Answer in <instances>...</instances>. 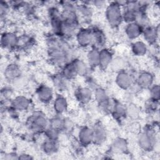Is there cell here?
Here are the masks:
<instances>
[{
    "label": "cell",
    "instance_id": "6da1fadb",
    "mask_svg": "<svg viewBox=\"0 0 160 160\" xmlns=\"http://www.w3.org/2000/svg\"><path fill=\"white\" fill-rule=\"evenodd\" d=\"M48 58L54 66L61 68L72 60V52L67 40L52 34L46 41Z\"/></svg>",
    "mask_w": 160,
    "mask_h": 160
},
{
    "label": "cell",
    "instance_id": "7a4b0ae2",
    "mask_svg": "<svg viewBox=\"0 0 160 160\" xmlns=\"http://www.w3.org/2000/svg\"><path fill=\"white\" fill-rule=\"evenodd\" d=\"M49 119L43 111L36 110L26 118L25 126L29 132L39 135L43 134L49 126Z\"/></svg>",
    "mask_w": 160,
    "mask_h": 160
},
{
    "label": "cell",
    "instance_id": "3957f363",
    "mask_svg": "<svg viewBox=\"0 0 160 160\" xmlns=\"http://www.w3.org/2000/svg\"><path fill=\"white\" fill-rule=\"evenodd\" d=\"M157 141L156 128L151 124L144 126L139 133L137 138V142L139 148L146 152H150L154 149Z\"/></svg>",
    "mask_w": 160,
    "mask_h": 160
},
{
    "label": "cell",
    "instance_id": "277c9868",
    "mask_svg": "<svg viewBox=\"0 0 160 160\" xmlns=\"http://www.w3.org/2000/svg\"><path fill=\"white\" fill-rule=\"evenodd\" d=\"M124 1L108 2L105 8V18L108 24L113 29L119 27L122 22V5Z\"/></svg>",
    "mask_w": 160,
    "mask_h": 160
},
{
    "label": "cell",
    "instance_id": "5b68a950",
    "mask_svg": "<svg viewBox=\"0 0 160 160\" xmlns=\"http://www.w3.org/2000/svg\"><path fill=\"white\" fill-rule=\"evenodd\" d=\"M94 99L99 109L104 112H109L112 102L106 91L102 87L98 86L93 89Z\"/></svg>",
    "mask_w": 160,
    "mask_h": 160
},
{
    "label": "cell",
    "instance_id": "8992f818",
    "mask_svg": "<svg viewBox=\"0 0 160 160\" xmlns=\"http://www.w3.org/2000/svg\"><path fill=\"white\" fill-rule=\"evenodd\" d=\"M76 44L82 49H89L92 46V34L90 27H80L74 36Z\"/></svg>",
    "mask_w": 160,
    "mask_h": 160
},
{
    "label": "cell",
    "instance_id": "52a82bcc",
    "mask_svg": "<svg viewBox=\"0 0 160 160\" xmlns=\"http://www.w3.org/2000/svg\"><path fill=\"white\" fill-rule=\"evenodd\" d=\"M54 91L52 87L46 84H41L36 89V98L42 104H51L55 97Z\"/></svg>",
    "mask_w": 160,
    "mask_h": 160
},
{
    "label": "cell",
    "instance_id": "ba28073f",
    "mask_svg": "<svg viewBox=\"0 0 160 160\" xmlns=\"http://www.w3.org/2000/svg\"><path fill=\"white\" fill-rule=\"evenodd\" d=\"M136 76L126 69L117 72L115 78L116 86L122 90H129L135 82Z\"/></svg>",
    "mask_w": 160,
    "mask_h": 160
},
{
    "label": "cell",
    "instance_id": "9c48e42d",
    "mask_svg": "<svg viewBox=\"0 0 160 160\" xmlns=\"http://www.w3.org/2000/svg\"><path fill=\"white\" fill-rule=\"evenodd\" d=\"M19 36L12 31H4L1 36V46L5 50L18 49Z\"/></svg>",
    "mask_w": 160,
    "mask_h": 160
},
{
    "label": "cell",
    "instance_id": "30bf717a",
    "mask_svg": "<svg viewBox=\"0 0 160 160\" xmlns=\"http://www.w3.org/2000/svg\"><path fill=\"white\" fill-rule=\"evenodd\" d=\"M74 98L81 104L86 105L94 99L93 90L88 86H79L74 91Z\"/></svg>",
    "mask_w": 160,
    "mask_h": 160
},
{
    "label": "cell",
    "instance_id": "8fae6325",
    "mask_svg": "<svg viewBox=\"0 0 160 160\" xmlns=\"http://www.w3.org/2000/svg\"><path fill=\"white\" fill-rule=\"evenodd\" d=\"M9 105L19 112L28 111L31 106V99L27 96L19 94L15 96L9 102Z\"/></svg>",
    "mask_w": 160,
    "mask_h": 160
},
{
    "label": "cell",
    "instance_id": "7c38bea8",
    "mask_svg": "<svg viewBox=\"0 0 160 160\" xmlns=\"http://www.w3.org/2000/svg\"><path fill=\"white\" fill-rule=\"evenodd\" d=\"M51 104L54 114L63 116L68 111V101L61 93L55 95V97Z\"/></svg>",
    "mask_w": 160,
    "mask_h": 160
},
{
    "label": "cell",
    "instance_id": "4fadbf2b",
    "mask_svg": "<svg viewBox=\"0 0 160 160\" xmlns=\"http://www.w3.org/2000/svg\"><path fill=\"white\" fill-rule=\"evenodd\" d=\"M91 128L92 131V144L96 146L102 145L108 138V132L106 128L99 122L94 124Z\"/></svg>",
    "mask_w": 160,
    "mask_h": 160
},
{
    "label": "cell",
    "instance_id": "5bb4252c",
    "mask_svg": "<svg viewBox=\"0 0 160 160\" xmlns=\"http://www.w3.org/2000/svg\"><path fill=\"white\" fill-rule=\"evenodd\" d=\"M135 82L141 90L148 89L154 84V75L149 71H142L137 74Z\"/></svg>",
    "mask_w": 160,
    "mask_h": 160
},
{
    "label": "cell",
    "instance_id": "9a60e30c",
    "mask_svg": "<svg viewBox=\"0 0 160 160\" xmlns=\"http://www.w3.org/2000/svg\"><path fill=\"white\" fill-rule=\"evenodd\" d=\"M4 76L7 81L12 84L22 76V69L17 63L11 62L4 68Z\"/></svg>",
    "mask_w": 160,
    "mask_h": 160
},
{
    "label": "cell",
    "instance_id": "2e32d148",
    "mask_svg": "<svg viewBox=\"0 0 160 160\" xmlns=\"http://www.w3.org/2000/svg\"><path fill=\"white\" fill-rule=\"evenodd\" d=\"M114 58V53L111 49L107 47L100 49L98 68L102 71L106 70L110 67Z\"/></svg>",
    "mask_w": 160,
    "mask_h": 160
},
{
    "label": "cell",
    "instance_id": "e0dca14e",
    "mask_svg": "<svg viewBox=\"0 0 160 160\" xmlns=\"http://www.w3.org/2000/svg\"><path fill=\"white\" fill-rule=\"evenodd\" d=\"M92 34V47L99 49L106 47L107 38L104 31L98 26L91 27Z\"/></svg>",
    "mask_w": 160,
    "mask_h": 160
},
{
    "label": "cell",
    "instance_id": "ac0fdd59",
    "mask_svg": "<svg viewBox=\"0 0 160 160\" xmlns=\"http://www.w3.org/2000/svg\"><path fill=\"white\" fill-rule=\"evenodd\" d=\"M109 112L116 121H122L127 118L126 105L119 101L114 100L112 102Z\"/></svg>",
    "mask_w": 160,
    "mask_h": 160
},
{
    "label": "cell",
    "instance_id": "d6986e66",
    "mask_svg": "<svg viewBox=\"0 0 160 160\" xmlns=\"http://www.w3.org/2000/svg\"><path fill=\"white\" fill-rule=\"evenodd\" d=\"M76 139L84 147L86 148L92 144V128L84 126L80 128L78 132Z\"/></svg>",
    "mask_w": 160,
    "mask_h": 160
},
{
    "label": "cell",
    "instance_id": "ffe728a7",
    "mask_svg": "<svg viewBox=\"0 0 160 160\" xmlns=\"http://www.w3.org/2000/svg\"><path fill=\"white\" fill-rule=\"evenodd\" d=\"M142 36L146 44L155 45L159 38V28L158 26L149 25L143 29Z\"/></svg>",
    "mask_w": 160,
    "mask_h": 160
},
{
    "label": "cell",
    "instance_id": "44dd1931",
    "mask_svg": "<svg viewBox=\"0 0 160 160\" xmlns=\"http://www.w3.org/2000/svg\"><path fill=\"white\" fill-rule=\"evenodd\" d=\"M143 29V27L138 22H134L126 24L124 28V33L129 40L136 41L142 36Z\"/></svg>",
    "mask_w": 160,
    "mask_h": 160
},
{
    "label": "cell",
    "instance_id": "7402d4cb",
    "mask_svg": "<svg viewBox=\"0 0 160 160\" xmlns=\"http://www.w3.org/2000/svg\"><path fill=\"white\" fill-rule=\"evenodd\" d=\"M60 142L57 140L46 139L41 144V149L46 155L51 156L56 154L59 149Z\"/></svg>",
    "mask_w": 160,
    "mask_h": 160
},
{
    "label": "cell",
    "instance_id": "603a6c76",
    "mask_svg": "<svg viewBox=\"0 0 160 160\" xmlns=\"http://www.w3.org/2000/svg\"><path fill=\"white\" fill-rule=\"evenodd\" d=\"M77 11L80 19L89 20L93 16L94 9L90 2H82L77 4Z\"/></svg>",
    "mask_w": 160,
    "mask_h": 160
},
{
    "label": "cell",
    "instance_id": "cb8c5ba5",
    "mask_svg": "<svg viewBox=\"0 0 160 160\" xmlns=\"http://www.w3.org/2000/svg\"><path fill=\"white\" fill-rule=\"evenodd\" d=\"M66 79H65L63 76L60 73L54 74L51 77V82L52 84V88L54 90L57 91L59 93H62L66 91L68 88V82Z\"/></svg>",
    "mask_w": 160,
    "mask_h": 160
},
{
    "label": "cell",
    "instance_id": "d4e9b609",
    "mask_svg": "<svg viewBox=\"0 0 160 160\" xmlns=\"http://www.w3.org/2000/svg\"><path fill=\"white\" fill-rule=\"evenodd\" d=\"M131 50L134 56L142 57L148 52V44L143 41L136 40L131 44Z\"/></svg>",
    "mask_w": 160,
    "mask_h": 160
},
{
    "label": "cell",
    "instance_id": "484cf974",
    "mask_svg": "<svg viewBox=\"0 0 160 160\" xmlns=\"http://www.w3.org/2000/svg\"><path fill=\"white\" fill-rule=\"evenodd\" d=\"M111 151L116 154H123L128 149V143L126 139L122 137L116 138L111 146Z\"/></svg>",
    "mask_w": 160,
    "mask_h": 160
},
{
    "label": "cell",
    "instance_id": "4316f807",
    "mask_svg": "<svg viewBox=\"0 0 160 160\" xmlns=\"http://www.w3.org/2000/svg\"><path fill=\"white\" fill-rule=\"evenodd\" d=\"M99 49L91 47L90 48L86 54V62L90 68H98L99 65Z\"/></svg>",
    "mask_w": 160,
    "mask_h": 160
},
{
    "label": "cell",
    "instance_id": "83f0119b",
    "mask_svg": "<svg viewBox=\"0 0 160 160\" xmlns=\"http://www.w3.org/2000/svg\"><path fill=\"white\" fill-rule=\"evenodd\" d=\"M60 73L65 79L69 81L73 80L76 77H78V74L73 61L71 60V61L66 63L64 66H63L61 68Z\"/></svg>",
    "mask_w": 160,
    "mask_h": 160
},
{
    "label": "cell",
    "instance_id": "f1b7e54d",
    "mask_svg": "<svg viewBox=\"0 0 160 160\" xmlns=\"http://www.w3.org/2000/svg\"><path fill=\"white\" fill-rule=\"evenodd\" d=\"M72 61L76 68L78 76L85 77L88 75L91 68L86 61L79 58H74Z\"/></svg>",
    "mask_w": 160,
    "mask_h": 160
},
{
    "label": "cell",
    "instance_id": "f546056e",
    "mask_svg": "<svg viewBox=\"0 0 160 160\" xmlns=\"http://www.w3.org/2000/svg\"><path fill=\"white\" fill-rule=\"evenodd\" d=\"M64 124V116L62 115L54 114L49 119V126L60 132H62Z\"/></svg>",
    "mask_w": 160,
    "mask_h": 160
},
{
    "label": "cell",
    "instance_id": "4dcf8cb0",
    "mask_svg": "<svg viewBox=\"0 0 160 160\" xmlns=\"http://www.w3.org/2000/svg\"><path fill=\"white\" fill-rule=\"evenodd\" d=\"M14 89L11 86H5L2 88L1 90V101H4L5 102H10L15 96L14 95Z\"/></svg>",
    "mask_w": 160,
    "mask_h": 160
},
{
    "label": "cell",
    "instance_id": "1f68e13d",
    "mask_svg": "<svg viewBox=\"0 0 160 160\" xmlns=\"http://www.w3.org/2000/svg\"><path fill=\"white\" fill-rule=\"evenodd\" d=\"M61 133L62 132H60L59 131H58L54 128L48 126V128L44 132L43 134L46 139L59 141Z\"/></svg>",
    "mask_w": 160,
    "mask_h": 160
},
{
    "label": "cell",
    "instance_id": "d6a6232c",
    "mask_svg": "<svg viewBox=\"0 0 160 160\" xmlns=\"http://www.w3.org/2000/svg\"><path fill=\"white\" fill-rule=\"evenodd\" d=\"M127 109V117H129L131 119H136L139 117L140 111L138 107L132 103L129 104L128 106H126Z\"/></svg>",
    "mask_w": 160,
    "mask_h": 160
},
{
    "label": "cell",
    "instance_id": "836d02e7",
    "mask_svg": "<svg viewBox=\"0 0 160 160\" xmlns=\"http://www.w3.org/2000/svg\"><path fill=\"white\" fill-rule=\"evenodd\" d=\"M74 129V123L73 121L69 117L64 116V124H63V133L66 134L67 135H69Z\"/></svg>",
    "mask_w": 160,
    "mask_h": 160
},
{
    "label": "cell",
    "instance_id": "e575fe53",
    "mask_svg": "<svg viewBox=\"0 0 160 160\" xmlns=\"http://www.w3.org/2000/svg\"><path fill=\"white\" fill-rule=\"evenodd\" d=\"M159 102H156L149 98L144 105L145 111L148 114H154L158 110Z\"/></svg>",
    "mask_w": 160,
    "mask_h": 160
},
{
    "label": "cell",
    "instance_id": "d590c367",
    "mask_svg": "<svg viewBox=\"0 0 160 160\" xmlns=\"http://www.w3.org/2000/svg\"><path fill=\"white\" fill-rule=\"evenodd\" d=\"M148 89L149 91V99L153 101H155L156 102H159V98H160V95H159L160 88L159 84L154 83Z\"/></svg>",
    "mask_w": 160,
    "mask_h": 160
},
{
    "label": "cell",
    "instance_id": "8d00e7d4",
    "mask_svg": "<svg viewBox=\"0 0 160 160\" xmlns=\"http://www.w3.org/2000/svg\"><path fill=\"white\" fill-rule=\"evenodd\" d=\"M91 4L92 5V7H94L98 9H102V8H105L108 4V2L104 1H93L90 2Z\"/></svg>",
    "mask_w": 160,
    "mask_h": 160
},
{
    "label": "cell",
    "instance_id": "74e56055",
    "mask_svg": "<svg viewBox=\"0 0 160 160\" xmlns=\"http://www.w3.org/2000/svg\"><path fill=\"white\" fill-rule=\"evenodd\" d=\"M18 155L16 152H8L4 154V159H18Z\"/></svg>",
    "mask_w": 160,
    "mask_h": 160
},
{
    "label": "cell",
    "instance_id": "f35d334b",
    "mask_svg": "<svg viewBox=\"0 0 160 160\" xmlns=\"http://www.w3.org/2000/svg\"><path fill=\"white\" fill-rule=\"evenodd\" d=\"M33 158L29 154L22 153L18 155V159H32Z\"/></svg>",
    "mask_w": 160,
    "mask_h": 160
}]
</instances>
